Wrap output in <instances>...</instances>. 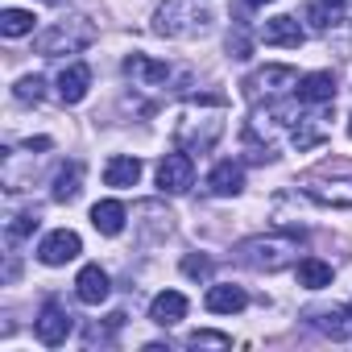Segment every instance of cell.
I'll return each instance as SVG.
<instances>
[{"mask_svg": "<svg viewBox=\"0 0 352 352\" xmlns=\"http://www.w3.org/2000/svg\"><path fill=\"white\" fill-rule=\"evenodd\" d=\"M232 340L224 336V331H195L191 336V348H228Z\"/></svg>", "mask_w": 352, "mask_h": 352, "instance_id": "27", "label": "cell"}, {"mask_svg": "<svg viewBox=\"0 0 352 352\" xmlns=\"http://www.w3.org/2000/svg\"><path fill=\"white\" fill-rule=\"evenodd\" d=\"M124 75L133 79V87H145V91L170 83V67L157 63V58H149V54H129L124 58Z\"/></svg>", "mask_w": 352, "mask_h": 352, "instance_id": "8", "label": "cell"}, {"mask_svg": "<svg viewBox=\"0 0 352 352\" xmlns=\"http://www.w3.org/2000/svg\"><path fill=\"white\" fill-rule=\"evenodd\" d=\"M290 141H294V149H315V145L323 141V129H311V124H302V120H298V129H294V137H290Z\"/></svg>", "mask_w": 352, "mask_h": 352, "instance_id": "25", "label": "cell"}, {"mask_svg": "<svg viewBox=\"0 0 352 352\" xmlns=\"http://www.w3.org/2000/svg\"><path fill=\"white\" fill-rule=\"evenodd\" d=\"M348 311H352V302H348Z\"/></svg>", "mask_w": 352, "mask_h": 352, "instance_id": "32", "label": "cell"}, {"mask_svg": "<svg viewBox=\"0 0 352 352\" xmlns=\"http://www.w3.org/2000/svg\"><path fill=\"white\" fill-rule=\"evenodd\" d=\"M96 38H100V34H96V25H91L87 17H63V21H54L46 34L34 38V50L46 54V58H58V54H79V50H87Z\"/></svg>", "mask_w": 352, "mask_h": 352, "instance_id": "3", "label": "cell"}, {"mask_svg": "<svg viewBox=\"0 0 352 352\" xmlns=\"http://www.w3.org/2000/svg\"><path fill=\"white\" fill-rule=\"evenodd\" d=\"M34 228H38V212H21V216L9 224V241H25Z\"/></svg>", "mask_w": 352, "mask_h": 352, "instance_id": "26", "label": "cell"}, {"mask_svg": "<svg viewBox=\"0 0 352 352\" xmlns=\"http://www.w3.org/2000/svg\"><path fill=\"white\" fill-rule=\"evenodd\" d=\"M149 319H153L157 327L183 323V319H187V294H179V290H162V294L149 302Z\"/></svg>", "mask_w": 352, "mask_h": 352, "instance_id": "10", "label": "cell"}, {"mask_svg": "<svg viewBox=\"0 0 352 352\" xmlns=\"http://www.w3.org/2000/svg\"><path fill=\"white\" fill-rule=\"evenodd\" d=\"M71 327H75L71 311H67L58 298H46V302H42V311H38V319H34V336H38L46 348H58V344H67Z\"/></svg>", "mask_w": 352, "mask_h": 352, "instance_id": "5", "label": "cell"}, {"mask_svg": "<svg viewBox=\"0 0 352 352\" xmlns=\"http://www.w3.org/2000/svg\"><path fill=\"white\" fill-rule=\"evenodd\" d=\"M83 253V241H79V232H71V228H58V232H50L42 245H38V261L42 265H67V261H75Z\"/></svg>", "mask_w": 352, "mask_h": 352, "instance_id": "7", "label": "cell"}, {"mask_svg": "<svg viewBox=\"0 0 352 352\" xmlns=\"http://www.w3.org/2000/svg\"><path fill=\"white\" fill-rule=\"evenodd\" d=\"M79 183H83V166H79V162H67V166L54 174V199H58V204L79 199V191H83Z\"/></svg>", "mask_w": 352, "mask_h": 352, "instance_id": "19", "label": "cell"}, {"mask_svg": "<svg viewBox=\"0 0 352 352\" xmlns=\"http://www.w3.org/2000/svg\"><path fill=\"white\" fill-rule=\"evenodd\" d=\"M124 220H129V212H124V204H116V199H100V204L91 208V224H96L100 236H120V232H124Z\"/></svg>", "mask_w": 352, "mask_h": 352, "instance_id": "15", "label": "cell"}, {"mask_svg": "<svg viewBox=\"0 0 352 352\" xmlns=\"http://www.w3.org/2000/svg\"><path fill=\"white\" fill-rule=\"evenodd\" d=\"M286 91H298V71L294 67H261V71H253L249 79H245V96L253 100V104H274L278 96H286Z\"/></svg>", "mask_w": 352, "mask_h": 352, "instance_id": "4", "label": "cell"}, {"mask_svg": "<svg viewBox=\"0 0 352 352\" xmlns=\"http://www.w3.org/2000/svg\"><path fill=\"white\" fill-rule=\"evenodd\" d=\"M204 307H208L212 315H236V311L249 307V294H245L241 286H212L208 298H204Z\"/></svg>", "mask_w": 352, "mask_h": 352, "instance_id": "16", "label": "cell"}, {"mask_svg": "<svg viewBox=\"0 0 352 352\" xmlns=\"http://www.w3.org/2000/svg\"><path fill=\"white\" fill-rule=\"evenodd\" d=\"M307 319H311V327H319V331L331 336V340H348V336H352V311H348V307H344V311H311Z\"/></svg>", "mask_w": 352, "mask_h": 352, "instance_id": "18", "label": "cell"}, {"mask_svg": "<svg viewBox=\"0 0 352 352\" xmlns=\"http://www.w3.org/2000/svg\"><path fill=\"white\" fill-rule=\"evenodd\" d=\"M249 9H265V5H274V0H245Z\"/></svg>", "mask_w": 352, "mask_h": 352, "instance_id": "29", "label": "cell"}, {"mask_svg": "<svg viewBox=\"0 0 352 352\" xmlns=\"http://www.w3.org/2000/svg\"><path fill=\"white\" fill-rule=\"evenodd\" d=\"M228 54L236 63H245L253 54V38H249V25L245 21H232V30H228Z\"/></svg>", "mask_w": 352, "mask_h": 352, "instance_id": "23", "label": "cell"}, {"mask_svg": "<svg viewBox=\"0 0 352 352\" xmlns=\"http://www.w3.org/2000/svg\"><path fill=\"white\" fill-rule=\"evenodd\" d=\"M348 133H352V120H348Z\"/></svg>", "mask_w": 352, "mask_h": 352, "instance_id": "30", "label": "cell"}, {"mask_svg": "<svg viewBox=\"0 0 352 352\" xmlns=\"http://www.w3.org/2000/svg\"><path fill=\"white\" fill-rule=\"evenodd\" d=\"M294 274H298V286H307V290H323V286H331V265L319 261V257H302Z\"/></svg>", "mask_w": 352, "mask_h": 352, "instance_id": "20", "label": "cell"}, {"mask_svg": "<svg viewBox=\"0 0 352 352\" xmlns=\"http://www.w3.org/2000/svg\"><path fill=\"white\" fill-rule=\"evenodd\" d=\"M208 30H212V13L199 0H162L157 13H153V34L157 38L187 42V38H204Z\"/></svg>", "mask_w": 352, "mask_h": 352, "instance_id": "1", "label": "cell"}, {"mask_svg": "<svg viewBox=\"0 0 352 352\" xmlns=\"http://www.w3.org/2000/svg\"><path fill=\"white\" fill-rule=\"evenodd\" d=\"M298 241L302 232H270V236H249L236 245V261L249 265V270H265V274H278L286 270L294 257H298Z\"/></svg>", "mask_w": 352, "mask_h": 352, "instance_id": "2", "label": "cell"}, {"mask_svg": "<svg viewBox=\"0 0 352 352\" xmlns=\"http://www.w3.org/2000/svg\"><path fill=\"white\" fill-rule=\"evenodd\" d=\"M46 5H54V0H46Z\"/></svg>", "mask_w": 352, "mask_h": 352, "instance_id": "31", "label": "cell"}, {"mask_svg": "<svg viewBox=\"0 0 352 352\" xmlns=\"http://www.w3.org/2000/svg\"><path fill=\"white\" fill-rule=\"evenodd\" d=\"M137 179H141V157H129V153H120V157H112L108 166H104V183L108 187H137Z\"/></svg>", "mask_w": 352, "mask_h": 352, "instance_id": "17", "label": "cell"}, {"mask_svg": "<svg viewBox=\"0 0 352 352\" xmlns=\"http://www.w3.org/2000/svg\"><path fill=\"white\" fill-rule=\"evenodd\" d=\"M344 5H348V0H311V5H307V21H311V30H327V25H336V21L344 17Z\"/></svg>", "mask_w": 352, "mask_h": 352, "instance_id": "21", "label": "cell"}, {"mask_svg": "<svg viewBox=\"0 0 352 352\" xmlns=\"http://www.w3.org/2000/svg\"><path fill=\"white\" fill-rule=\"evenodd\" d=\"M42 87H46V83H42V79H38V75H25V79H21V83H17V87H13V96H17V100H21V104H38V100H42V96H46V91H42Z\"/></svg>", "mask_w": 352, "mask_h": 352, "instance_id": "24", "label": "cell"}, {"mask_svg": "<svg viewBox=\"0 0 352 352\" xmlns=\"http://www.w3.org/2000/svg\"><path fill=\"white\" fill-rule=\"evenodd\" d=\"M157 187L166 195H187L195 187V162L187 153H166L157 162Z\"/></svg>", "mask_w": 352, "mask_h": 352, "instance_id": "6", "label": "cell"}, {"mask_svg": "<svg viewBox=\"0 0 352 352\" xmlns=\"http://www.w3.org/2000/svg\"><path fill=\"white\" fill-rule=\"evenodd\" d=\"M108 274L100 270V265H83L79 270V278H75V298L79 302H87V307H100L104 298H108Z\"/></svg>", "mask_w": 352, "mask_h": 352, "instance_id": "11", "label": "cell"}, {"mask_svg": "<svg viewBox=\"0 0 352 352\" xmlns=\"http://www.w3.org/2000/svg\"><path fill=\"white\" fill-rule=\"evenodd\" d=\"M87 91H91V67H87V63H71V67L58 75V100H63V104H79Z\"/></svg>", "mask_w": 352, "mask_h": 352, "instance_id": "12", "label": "cell"}, {"mask_svg": "<svg viewBox=\"0 0 352 352\" xmlns=\"http://www.w3.org/2000/svg\"><path fill=\"white\" fill-rule=\"evenodd\" d=\"M208 187H212V195H220V199L241 195V187H245V170H241V162H232V157H228V162H216Z\"/></svg>", "mask_w": 352, "mask_h": 352, "instance_id": "14", "label": "cell"}, {"mask_svg": "<svg viewBox=\"0 0 352 352\" xmlns=\"http://www.w3.org/2000/svg\"><path fill=\"white\" fill-rule=\"evenodd\" d=\"M183 274H187V278H212V261L191 253V257H183Z\"/></svg>", "mask_w": 352, "mask_h": 352, "instance_id": "28", "label": "cell"}, {"mask_svg": "<svg viewBox=\"0 0 352 352\" xmlns=\"http://www.w3.org/2000/svg\"><path fill=\"white\" fill-rule=\"evenodd\" d=\"M302 104H331L336 100V75L331 71H311L298 79V91H294Z\"/></svg>", "mask_w": 352, "mask_h": 352, "instance_id": "13", "label": "cell"}, {"mask_svg": "<svg viewBox=\"0 0 352 352\" xmlns=\"http://www.w3.org/2000/svg\"><path fill=\"white\" fill-rule=\"evenodd\" d=\"M261 38H265V46H286V50H298L302 42H307V30L294 21V17H270L265 21V30H261Z\"/></svg>", "mask_w": 352, "mask_h": 352, "instance_id": "9", "label": "cell"}, {"mask_svg": "<svg viewBox=\"0 0 352 352\" xmlns=\"http://www.w3.org/2000/svg\"><path fill=\"white\" fill-rule=\"evenodd\" d=\"M34 13H25V9H5L0 13V34L5 38H25V34H34Z\"/></svg>", "mask_w": 352, "mask_h": 352, "instance_id": "22", "label": "cell"}]
</instances>
